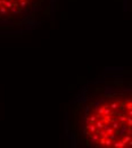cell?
<instances>
[{"label":"cell","instance_id":"6da1fadb","mask_svg":"<svg viewBox=\"0 0 132 148\" xmlns=\"http://www.w3.org/2000/svg\"><path fill=\"white\" fill-rule=\"evenodd\" d=\"M65 135L73 147L132 148V80L86 84L67 116Z\"/></svg>","mask_w":132,"mask_h":148},{"label":"cell","instance_id":"7a4b0ae2","mask_svg":"<svg viewBox=\"0 0 132 148\" xmlns=\"http://www.w3.org/2000/svg\"><path fill=\"white\" fill-rule=\"evenodd\" d=\"M57 0H0V31L27 29L49 18Z\"/></svg>","mask_w":132,"mask_h":148}]
</instances>
